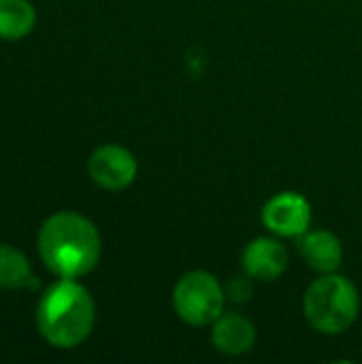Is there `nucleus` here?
<instances>
[{
	"label": "nucleus",
	"mask_w": 362,
	"mask_h": 364,
	"mask_svg": "<svg viewBox=\"0 0 362 364\" xmlns=\"http://www.w3.org/2000/svg\"><path fill=\"white\" fill-rule=\"evenodd\" d=\"M36 245L45 267L64 279H79L92 273L102 254V239L96 224L77 211L49 215L38 230Z\"/></svg>",
	"instance_id": "f257e3e1"
},
{
	"label": "nucleus",
	"mask_w": 362,
	"mask_h": 364,
	"mask_svg": "<svg viewBox=\"0 0 362 364\" xmlns=\"http://www.w3.org/2000/svg\"><path fill=\"white\" fill-rule=\"evenodd\" d=\"M94 324V299L77 279L60 277L41 294L36 305V328L51 348H79L92 335Z\"/></svg>",
	"instance_id": "f03ea898"
},
{
	"label": "nucleus",
	"mask_w": 362,
	"mask_h": 364,
	"mask_svg": "<svg viewBox=\"0 0 362 364\" xmlns=\"http://www.w3.org/2000/svg\"><path fill=\"white\" fill-rule=\"evenodd\" d=\"M361 314V292L356 284L339 273L314 279L303 294V316L320 335H341L354 326Z\"/></svg>",
	"instance_id": "7ed1b4c3"
},
{
	"label": "nucleus",
	"mask_w": 362,
	"mask_h": 364,
	"mask_svg": "<svg viewBox=\"0 0 362 364\" xmlns=\"http://www.w3.org/2000/svg\"><path fill=\"white\" fill-rule=\"evenodd\" d=\"M173 309L188 326H211L224 314V284L209 271L194 269L183 273L173 286Z\"/></svg>",
	"instance_id": "20e7f679"
},
{
	"label": "nucleus",
	"mask_w": 362,
	"mask_h": 364,
	"mask_svg": "<svg viewBox=\"0 0 362 364\" xmlns=\"http://www.w3.org/2000/svg\"><path fill=\"white\" fill-rule=\"evenodd\" d=\"M262 226L280 239H299L312 228V203L294 190H284L271 196L260 211Z\"/></svg>",
	"instance_id": "39448f33"
},
{
	"label": "nucleus",
	"mask_w": 362,
	"mask_h": 364,
	"mask_svg": "<svg viewBox=\"0 0 362 364\" xmlns=\"http://www.w3.org/2000/svg\"><path fill=\"white\" fill-rule=\"evenodd\" d=\"M87 173L98 188L122 192L134 183L139 175V162L134 154L124 145L105 143L92 151L87 160Z\"/></svg>",
	"instance_id": "423d86ee"
},
{
	"label": "nucleus",
	"mask_w": 362,
	"mask_h": 364,
	"mask_svg": "<svg viewBox=\"0 0 362 364\" xmlns=\"http://www.w3.org/2000/svg\"><path fill=\"white\" fill-rule=\"evenodd\" d=\"M290 262V254L280 237H256L241 252L243 273L256 282H275L280 279Z\"/></svg>",
	"instance_id": "0eeeda50"
},
{
	"label": "nucleus",
	"mask_w": 362,
	"mask_h": 364,
	"mask_svg": "<svg viewBox=\"0 0 362 364\" xmlns=\"http://www.w3.org/2000/svg\"><path fill=\"white\" fill-rule=\"evenodd\" d=\"M297 247H299L303 262L318 275L339 273L341 262H344V245L335 232L324 230V228H318V230L309 228L305 235L299 237Z\"/></svg>",
	"instance_id": "6e6552de"
},
{
	"label": "nucleus",
	"mask_w": 362,
	"mask_h": 364,
	"mask_svg": "<svg viewBox=\"0 0 362 364\" xmlns=\"http://www.w3.org/2000/svg\"><path fill=\"white\" fill-rule=\"evenodd\" d=\"M211 343L224 356H243L256 346V326L241 314H222L211 324Z\"/></svg>",
	"instance_id": "1a4fd4ad"
},
{
	"label": "nucleus",
	"mask_w": 362,
	"mask_h": 364,
	"mask_svg": "<svg viewBox=\"0 0 362 364\" xmlns=\"http://www.w3.org/2000/svg\"><path fill=\"white\" fill-rule=\"evenodd\" d=\"M36 26V11L30 0H0V38L19 41Z\"/></svg>",
	"instance_id": "9d476101"
},
{
	"label": "nucleus",
	"mask_w": 362,
	"mask_h": 364,
	"mask_svg": "<svg viewBox=\"0 0 362 364\" xmlns=\"http://www.w3.org/2000/svg\"><path fill=\"white\" fill-rule=\"evenodd\" d=\"M38 286L23 252L0 243V290H21Z\"/></svg>",
	"instance_id": "9b49d317"
},
{
	"label": "nucleus",
	"mask_w": 362,
	"mask_h": 364,
	"mask_svg": "<svg viewBox=\"0 0 362 364\" xmlns=\"http://www.w3.org/2000/svg\"><path fill=\"white\" fill-rule=\"evenodd\" d=\"M224 294H226V301H230V303H237V305L247 303L252 299V277H247V275L230 277L224 284Z\"/></svg>",
	"instance_id": "f8f14e48"
}]
</instances>
